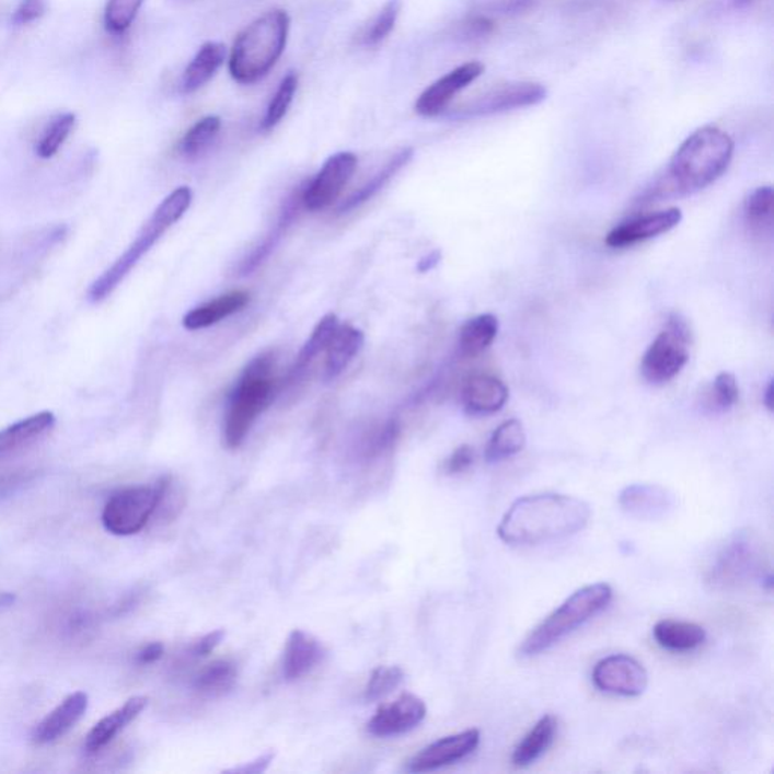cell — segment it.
Masks as SVG:
<instances>
[{
    "label": "cell",
    "mask_w": 774,
    "mask_h": 774,
    "mask_svg": "<svg viewBox=\"0 0 774 774\" xmlns=\"http://www.w3.org/2000/svg\"><path fill=\"white\" fill-rule=\"evenodd\" d=\"M622 510L642 521H657L674 510V495L657 484H633L619 495Z\"/></svg>",
    "instance_id": "17"
},
{
    "label": "cell",
    "mask_w": 774,
    "mask_h": 774,
    "mask_svg": "<svg viewBox=\"0 0 774 774\" xmlns=\"http://www.w3.org/2000/svg\"><path fill=\"white\" fill-rule=\"evenodd\" d=\"M427 716V706L415 694H401L392 704L380 706L369 720L368 730L374 737H398L418 728Z\"/></svg>",
    "instance_id": "15"
},
{
    "label": "cell",
    "mask_w": 774,
    "mask_h": 774,
    "mask_svg": "<svg viewBox=\"0 0 774 774\" xmlns=\"http://www.w3.org/2000/svg\"><path fill=\"white\" fill-rule=\"evenodd\" d=\"M539 0H478L476 13L489 15H521L534 10Z\"/></svg>",
    "instance_id": "42"
},
{
    "label": "cell",
    "mask_w": 774,
    "mask_h": 774,
    "mask_svg": "<svg viewBox=\"0 0 774 774\" xmlns=\"http://www.w3.org/2000/svg\"><path fill=\"white\" fill-rule=\"evenodd\" d=\"M297 89H299V74L296 71H289L281 79L276 93H274L272 101L268 103L267 113H265L264 120H262V130H273L274 127L280 125L289 108H291Z\"/></svg>",
    "instance_id": "34"
},
{
    "label": "cell",
    "mask_w": 774,
    "mask_h": 774,
    "mask_svg": "<svg viewBox=\"0 0 774 774\" xmlns=\"http://www.w3.org/2000/svg\"><path fill=\"white\" fill-rule=\"evenodd\" d=\"M440 259H442V253H440L439 250H435V252L427 254V256H424L423 259L419 261L418 272H431V269L438 267Z\"/></svg>",
    "instance_id": "48"
},
{
    "label": "cell",
    "mask_w": 774,
    "mask_h": 774,
    "mask_svg": "<svg viewBox=\"0 0 774 774\" xmlns=\"http://www.w3.org/2000/svg\"><path fill=\"white\" fill-rule=\"evenodd\" d=\"M357 169V158L355 153L339 152L332 154L324 162L323 169L315 178L304 189L301 201L305 209L323 210L335 204L337 197L343 194L345 186L351 181Z\"/></svg>",
    "instance_id": "12"
},
{
    "label": "cell",
    "mask_w": 774,
    "mask_h": 774,
    "mask_svg": "<svg viewBox=\"0 0 774 774\" xmlns=\"http://www.w3.org/2000/svg\"><path fill=\"white\" fill-rule=\"evenodd\" d=\"M74 126H77V115L73 113H63L51 118L49 126L46 127L35 146V153L42 159L54 158L70 134L73 132Z\"/></svg>",
    "instance_id": "36"
},
{
    "label": "cell",
    "mask_w": 774,
    "mask_h": 774,
    "mask_svg": "<svg viewBox=\"0 0 774 774\" xmlns=\"http://www.w3.org/2000/svg\"><path fill=\"white\" fill-rule=\"evenodd\" d=\"M591 680L603 693L637 697L646 692L649 674L640 661L629 655H611L594 666Z\"/></svg>",
    "instance_id": "11"
},
{
    "label": "cell",
    "mask_w": 774,
    "mask_h": 774,
    "mask_svg": "<svg viewBox=\"0 0 774 774\" xmlns=\"http://www.w3.org/2000/svg\"><path fill=\"white\" fill-rule=\"evenodd\" d=\"M274 760V753L268 752L264 753V755L257 756L256 760L252 762H247L245 765H241V767L230 770V772H235V773H254V774H259L267 772V769L269 767V764H272Z\"/></svg>",
    "instance_id": "47"
},
{
    "label": "cell",
    "mask_w": 774,
    "mask_h": 774,
    "mask_svg": "<svg viewBox=\"0 0 774 774\" xmlns=\"http://www.w3.org/2000/svg\"><path fill=\"white\" fill-rule=\"evenodd\" d=\"M146 0H108L105 7L106 31L111 34H125L134 25Z\"/></svg>",
    "instance_id": "38"
},
{
    "label": "cell",
    "mask_w": 774,
    "mask_h": 774,
    "mask_svg": "<svg viewBox=\"0 0 774 774\" xmlns=\"http://www.w3.org/2000/svg\"><path fill=\"white\" fill-rule=\"evenodd\" d=\"M89 696L83 692L71 693L61 704L47 714L32 732V741L43 746L54 743L78 725L89 709Z\"/></svg>",
    "instance_id": "18"
},
{
    "label": "cell",
    "mask_w": 774,
    "mask_h": 774,
    "mask_svg": "<svg viewBox=\"0 0 774 774\" xmlns=\"http://www.w3.org/2000/svg\"><path fill=\"white\" fill-rule=\"evenodd\" d=\"M55 420L54 413L39 412L0 431V458L13 454L45 436L54 428Z\"/></svg>",
    "instance_id": "26"
},
{
    "label": "cell",
    "mask_w": 774,
    "mask_h": 774,
    "mask_svg": "<svg viewBox=\"0 0 774 774\" xmlns=\"http://www.w3.org/2000/svg\"><path fill=\"white\" fill-rule=\"evenodd\" d=\"M611 599L613 589L605 582L575 591L553 614L531 631L519 648V657L533 658L554 648L567 635L605 610Z\"/></svg>",
    "instance_id": "6"
},
{
    "label": "cell",
    "mask_w": 774,
    "mask_h": 774,
    "mask_svg": "<svg viewBox=\"0 0 774 774\" xmlns=\"http://www.w3.org/2000/svg\"><path fill=\"white\" fill-rule=\"evenodd\" d=\"M226 57H228V49L222 43L206 42L201 45L182 74V91L185 94H193L204 89L221 69Z\"/></svg>",
    "instance_id": "22"
},
{
    "label": "cell",
    "mask_w": 774,
    "mask_h": 774,
    "mask_svg": "<svg viewBox=\"0 0 774 774\" xmlns=\"http://www.w3.org/2000/svg\"><path fill=\"white\" fill-rule=\"evenodd\" d=\"M165 648L162 643H150L137 654V661L142 666L154 665L164 657Z\"/></svg>",
    "instance_id": "46"
},
{
    "label": "cell",
    "mask_w": 774,
    "mask_h": 774,
    "mask_svg": "<svg viewBox=\"0 0 774 774\" xmlns=\"http://www.w3.org/2000/svg\"><path fill=\"white\" fill-rule=\"evenodd\" d=\"M365 335L359 328L353 325H339L331 344L325 348V380H335L343 374L348 365L356 359L360 349L363 348Z\"/></svg>",
    "instance_id": "23"
},
{
    "label": "cell",
    "mask_w": 774,
    "mask_h": 774,
    "mask_svg": "<svg viewBox=\"0 0 774 774\" xmlns=\"http://www.w3.org/2000/svg\"><path fill=\"white\" fill-rule=\"evenodd\" d=\"M527 443L525 428L521 420L508 419L496 428L486 447V460L489 463L502 462L513 458Z\"/></svg>",
    "instance_id": "30"
},
{
    "label": "cell",
    "mask_w": 774,
    "mask_h": 774,
    "mask_svg": "<svg viewBox=\"0 0 774 774\" xmlns=\"http://www.w3.org/2000/svg\"><path fill=\"white\" fill-rule=\"evenodd\" d=\"M291 15L269 10L240 32L229 55L230 77L250 85L267 77L288 45Z\"/></svg>",
    "instance_id": "3"
},
{
    "label": "cell",
    "mask_w": 774,
    "mask_h": 774,
    "mask_svg": "<svg viewBox=\"0 0 774 774\" xmlns=\"http://www.w3.org/2000/svg\"><path fill=\"white\" fill-rule=\"evenodd\" d=\"M590 518L589 504L575 496L528 495L508 508L499 523L498 535L508 545H540L579 533Z\"/></svg>",
    "instance_id": "2"
},
{
    "label": "cell",
    "mask_w": 774,
    "mask_h": 774,
    "mask_svg": "<svg viewBox=\"0 0 774 774\" xmlns=\"http://www.w3.org/2000/svg\"><path fill=\"white\" fill-rule=\"evenodd\" d=\"M682 221L681 209L670 208L660 212L645 213L621 222L605 238V244L611 249L633 247L638 242L652 240L677 228Z\"/></svg>",
    "instance_id": "16"
},
{
    "label": "cell",
    "mask_w": 774,
    "mask_h": 774,
    "mask_svg": "<svg viewBox=\"0 0 774 774\" xmlns=\"http://www.w3.org/2000/svg\"><path fill=\"white\" fill-rule=\"evenodd\" d=\"M220 130L221 118L217 115H208L189 127L178 145V150L186 158H196L212 145Z\"/></svg>",
    "instance_id": "33"
},
{
    "label": "cell",
    "mask_w": 774,
    "mask_h": 774,
    "mask_svg": "<svg viewBox=\"0 0 774 774\" xmlns=\"http://www.w3.org/2000/svg\"><path fill=\"white\" fill-rule=\"evenodd\" d=\"M705 579L709 589L716 591H736L752 582L772 590L773 575L764 540L753 531H738L718 551Z\"/></svg>",
    "instance_id": "5"
},
{
    "label": "cell",
    "mask_w": 774,
    "mask_h": 774,
    "mask_svg": "<svg viewBox=\"0 0 774 774\" xmlns=\"http://www.w3.org/2000/svg\"><path fill=\"white\" fill-rule=\"evenodd\" d=\"M47 8H49L47 0H22L15 8L13 23L23 26L37 22L47 13Z\"/></svg>",
    "instance_id": "43"
},
{
    "label": "cell",
    "mask_w": 774,
    "mask_h": 774,
    "mask_svg": "<svg viewBox=\"0 0 774 774\" xmlns=\"http://www.w3.org/2000/svg\"><path fill=\"white\" fill-rule=\"evenodd\" d=\"M762 401H764L765 407H767L770 412H773V407H774V383H773V380L770 381L767 389H765L764 398H762Z\"/></svg>",
    "instance_id": "49"
},
{
    "label": "cell",
    "mask_w": 774,
    "mask_h": 774,
    "mask_svg": "<svg viewBox=\"0 0 774 774\" xmlns=\"http://www.w3.org/2000/svg\"><path fill=\"white\" fill-rule=\"evenodd\" d=\"M508 388L502 380L490 374H475L464 383L462 403L471 416L494 415L506 406Z\"/></svg>",
    "instance_id": "19"
},
{
    "label": "cell",
    "mask_w": 774,
    "mask_h": 774,
    "mask_svg": "<svg viewBox=\"0 0 774 774\" xmlns=\"http://www.w3.org/2000/svg\"><path fill=\"white\" fill-rule=\"evenodd\" d=\"M325 650L313 635L296 629L286 642L284 677L286 681H299L311 673L321 661Z\"/></svg>",
    "instance_id": "21"
},
{
    "label": "cell",
    "mask_w": 774,
    "mask_h": 774,
    "mask_svg": "<svg viewBox=\"0 0 774 774\" xmlns=\"http://www.w3.org/2000/svg\"><path fill=\"white\" fill-rule=\"evenodd\" d=\"M486 67L482 62L471 61L432 82L420 93L415 103V111L423 117H438L444 113L455 95L467 89L472 82L482 77Z\"/></svg>",
    "instance_id": "13"
},
{
    "label": "cell",
    "mask_w": 774,
    "mask_h": 774,
    "mask_svg": "<svg viewBox=\"0 0 774 774\" xmlns=\"http://www.w3.org/2000/svg\"><path fill=\"white\" fill-rule=\"evenodd\" d=\"M753 2H755V0H732V5L741 10V8L752 5Z\"/></svg>",
    "instance_id": "51"
},
{
    "label": "cell",
    "mask_w": 774,
    "mask_h": 774,
    "mask_svg": "<svg viewBox=\"0 0 774 774\" xmlns=\"http://www.w3.org/2000/svg\"><path fill=\"white\" fill-rule=\"evenodd\" d=\"M654 638L670 652H692L704 645L706 631L697 623L665 619L654 626Z\"/></svg>",
    "instance_id": "25"
},
{
    "label": "cell",
    "mask_w": 774,
    "mask_h": 774,
    "mask_svg": "<svg viewBox=\"0 0 774 774\" xmlns=\"http://www.w3.org/2000/svg\"><path fill=\"white\" fill-rule=\"evenodd\" d=\"M149 705V697L146 696H134L129 701L125 702L120 708L115 709V712L108 714V716L103 717L101 721H97L90 730L89 736L85 737V743H83V750L90 755L101 752L103 748H106L118 737V733L123 732L132 724L135 718L140 717V714L145 712Z\"/></svg>",
    "instance_id": "20"
},
{
    "label": "cell",
    "mask_w": 774,
    "mask_h": 774,
    "mask_svg": "<svg viewBox=\"0 0 774 774\" xmlns=\"http://www.w3.org/2000/svg\"><path fill=\"white\" fill-rule=\"evenodd\" d=\"M495 30L494 20L489 15L474 13L459 23L455 27V37L464 39V42H482V39L490 37Z\"/></svg>",
    "instance_id": "41"
},
{
    "label": "cell",
    "mask_w": 774,
    "mask_h": 774,
    "mask_svg": "<svg viewBox=\"0 0 774 774\" xmlns=\"http://www.w3.org/2000/svg\"><path fill=\"white\" fill-rule=\"evenodd\" d=\"M250 296L244 291H233L218 297V299L209 301L204 305L193 309L184 316V327L186 331H204L220 323L226 317L235 315L249 304Z\"/></svg>",
    "instance_id": "24"
},
{
    "label": "cell",
    "mask_w": 774,
    "mask_h": 774,
    "mask_svg": "<svg viewBox=\"0 0 774 774\" xmlns=\"http://www.w3.org/2000/svg\"><path fill=\"white\" fill-rule=\"evenodd\" d=\"M774 190L772 186H760L746 197L744 220L752 232L765 233L773 228Z\"/></svg>",
    "instance_id": "32"
},
{
    "label": "cell",
    "mask_w": 774,
    "mask_h": 774,
    "mask_svg": "<svg viewBox=\"0 0 774 774\" xmlns=\"http://www.w3.org/2000/svg\"><path fill=\"white\" fill-rule=\"evenodd\" d=\"M236 680V662L224 658V660H217L206 666L198 673L196 681H194V686H196L197 692L205 694V696L217 697L230 692Z\"/></svg>",
    "instance_id": "31"
},
{
    "label": "cell",
    "mask_w": 774,
    "mask_h": 774,
    "mask_svg": "<svg viewBox=\"0 0 774 774\" xmlns=\"http://www.w3.org/2000/svg\"><path fill=\"white\" fill-rule=\"evenodd\" d=\"M547 90L538 82H513L495 86L483 95L464 105L455 113V117H483L507 113V111L530 108L545 102Z\"/></svg>",
    "instance_id": "10"
},
{
    "label": "cell",
    "mask_w": 774,
    "mask_h": 774,
    "mask_svg": "<svg viewBox=\"0 0 774 774\" xmlns=\"http://www.w3.org/2000/svg\"><path fill=\"white\" fill-rule=\"evenodd\" d=\"M475 462V451L471 444H462L458 450H454L450 458L444 460L443 471L448 475L463 474L470 470Z\"/></svg>",
    "instance_id": "44"
},
{
    "label": "cell",
    "mask_w": 774,
    "mask_h": 774,
    "mask_svg": "<svg viewBox=\"0 0 774 774\" xmlns=\"http://www.w3.org/2000/svg\"><path fill=\"white\" fill-rule=\"evenodd\" d=\"M689 324L678 313H672L667 320L665 328L643 356L640 371L643 379L650 384L669 383L674 377L680 376L690 359Z\"/></svg>",
    "instance_id": "9"
},
{
    "label": "cell",
    "mask_w": 774,
    "mask_h": 774,
    "mask_svg": "<svg viewBox=\"0 0 774 774\" xmlns=\"http://www.w3.org/2000/svg\"><path fill=\"white\" fill-rule=\"evenodd\" d=\"M404 680V672L400 667H377L369 678L365 697L367 701L376 702L386 697L388 694L398 689Z\"/></svg>",
    "instance_id": "40"
},
{
    "label": "cell",
    "mask_w": 774,
    "mask_h": 774,
    "mask_svg": "<svg viewBox=\"0 0 774 774\" xmlns=\"http://www.w3.org/2000/svg\"><path fill=\"white\" fill-rule=\"evenodd\" d=\"M415 150L412 147H406V149L400 150L383 170H380L368 184H365L362 188L356 190L348 200H345L343 206H340L339 212H349V210L357 208V206L363 205L365 201L371 200L377 193H380L412 161Z\"/></svg>",
    "instance_id": "29"
},
{
    "label": "cell",
    "mask_w": 774,
    "mask_h": 774,
    "mask_svg": "<svg viewBox=\"0 0 774 774\" xmlns=\"http://www.w3.org/2000/svg\"><path fill=\"white\" fill-rule=\"evenodd\" d=\"M667 2H677V0H667Z\"/></svg>",
    "instance_id": "52"
},
{
    "label": "cell",
    "mask_w": 774,
    "mask_h": 774,
    "mask_svg": "<svg viewBox=\"0 0 774 774\" xmlns=\"http://www.w3.org/2000/svg\"><path fill=\"white\" fill-rule=\"evenodd\" d=\"M337 327H339V320L333 313L321 317L320 323L313 328L311 337L305 340L303 348L300 349L299 356H297L296 371H303L315 360L320 353L327 348Z\"/></svg>",
    "instance_id": "35"
},
{
    "label": "cell",
    "mask_w": 774,
    "mask_h": 774,
    "mask_svg": "<svg viewBox=\"0 0 774 774\" xmlns=\"http://www.w3.org/2000/svg\"><path fill=\"white\" fill-rule=\"evenodd\" d=\"M224 635V631L222 629L212 631V633L204 635L200 640L194 643L193 648H190V655H193L194 658L208 657V655L217 649V646L220 645Z\"/></svg>",
    "instance_id": "45"
},
{
    "label": "cell",
    "mask_w": 774,
    "mask_h": 774,
    "mask_svg": "<svg viewBox=\"0 0 774 774\" xmlns=\"http://www.w3.org/2000/svg\"><path fill=\"white\" fill-rule=\"evenodd\" d=\"M190 204H193V190H190L188 186H181V188H176L172 194H169V196L161 201V205L154 209L153 216L142 226L141 232L135 238L129 249L123 253V256L114 262L113 267L106 269V272L90 286V300L94 301V303H99V301L108 299L111 293H113L115 289L122 285V281L129 276L130 272L137 267L142 256L149 253L150 249L164 236L166 230L172 228L173 224H176V222L185 216Z\"/></svg>",
    "instance_id": "4"
},
{
    "label": "cell",
    "mask_w": 774,
    "mask_h": 774,
    "mask_svg": "<svg viewBox=\"0 0 774 774\" xmlns=\"http://www.w3.org/2000/svg\"><path fill=\"white\" fill-rule=\"evenodd\" d=\"M273 356L262 355L242 372L235 391L230 396L224 428H222L226 447L230 450L241 447L253 424L256 423L257 416L267 411L273 403Z\"/></svg>",
    "instance_id": "7"
},
{
    "label": "cell",
    "mask_w": 774,
    "mask_h": 774,
    "mask_svg": "<svg viewBox=\"0 0 774 774\" xmlns=\"http://www.w3.org/2000/svg\"><path fill=\"white\" fill-rule=\"evenodd\" d=\"M18 601V597L10 591H0V609H8V607L14 605Z\"/></svg>",
    "instance_id": "50"
},
{
    "label": "cell",
    "mask_w": 774,
    "mask_h": 774,
    "mask_svg": "<svg viewBox=\"0 0 774 774\" xmlns=\"http://www.w3.org/2000/svg\"><path fill=\"white\" fill-rule=\"evenodd\" d=\"M557 732V718L553 714H546L522 738L521 743L516 746L511 762L516 767H528V765L534 764L553 746Z\"/></svg>",
    "instance_id": "27"
},
{
    "label": "cell",
    "mask_w": 774,
    "mask_h": 774,
    "mask_svg": "<svg viewBox=\"0 0 774 774\" xmlns=\"http://www.w3.org/2000/svg\"><path fill=\"white\" fill-rule=\"evenodd\" d=\"M740 398V389L736 376L730 372H720L714 380L713 386L709 388L706 406L716 412H728L736 406Z\"/></svg>",
    "instance_id": "39"
},
{
    "label": "cell",
    "mask_w": 774,
    "mask_h": 774,
    "mask_svg": "<svg viewBox=\"0 0 774 774\" xmlns=\"http://www.w3.org/2000/svg\"><path fill=\"white\" fill-rule=\"evenodd\" d=\"M732 138L716 126H704L692 135L674 152L665 174L646 189L645 201L669 197L692 196L708 188L720 178L732 162Z\"/></svg>",
    "instance_id": "1"
},
{
    "label": "cell",
    "mask_w": 774,
    "mask_h": 774,
    "mask_svg": "<svg viewBox=\"0 0 774 774\" xmlns=\"http://www.w3.org/2000/svg\"><path fill=\"white\" fill-rule=\"evenodd\" d=\"M401 10H403V0H388L379 14L372 19L367 30H365L360 43L363 46L376 47L381 45L395 30L398 22Z\"/></svg>",
    "instance_id": "37"
},
{
    "label": "cell",
    "mask_w": 774,
    "mask_h": 774,
    "mask_svg": "<svg viewBox=\"0 0 774 774\" xmlns=\"http://www.w3.org/2000/svg\"><path fill=\"white\" fill-rule=\"evenodd\" d=\"M170 483V476H162L152 486H132L115 492L103 508L105 530L120 538L140 533L157 513Z\"/></svg>",
    "instance_id": "8"
},
{
    "label": "cell",
    "mask_w": 774,
    "mask_h": 774,
    "mask_svg": "<svg viewBox=\"0 0 774 774\" xmlns=\"http://www.w3.org/2000/svg\"><path fill=\"white\" fill-rule=\"evenodd\" d=\"M499 332L498 317L483 313L466 321L459 333V349L464 357H476L495 343Z\"/></svg>",
    "instance_id": "28"
},
{
    "label": "cell",
    "mask_w": 774,
    "mask_h": 774,
    "mask_svg": "<svg viewBox=\"0 0 774 774\" xmlns=\"http://www.w3.org/2000/svg\"><path fill=\"white\" fill-rule=\"evenodd\" d=\"M480 740H482V733L478 729H467L454 733V736L440 738L412 758L408 762V772H435V770L455 764L474 753L478 748Z\"/></svg>",
    "instance_id": "14"
}]
</instances>
